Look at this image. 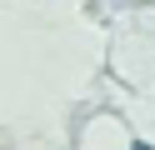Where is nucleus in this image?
Masks as SVG:
<instances>
[{"mask_svg":"<svg viewBox=\"0 0 155 150\" xmlns=\"http://www.w3.org/2000/svg\"><path fill=\"white\" fill-rule=\"evenodd\" d=\"M135 150H150V145H135Z\"/></svg>","mask_w":155,"mask_h":150,"instance_id":"obj_1","label":"nucleus"}]
</instances>
